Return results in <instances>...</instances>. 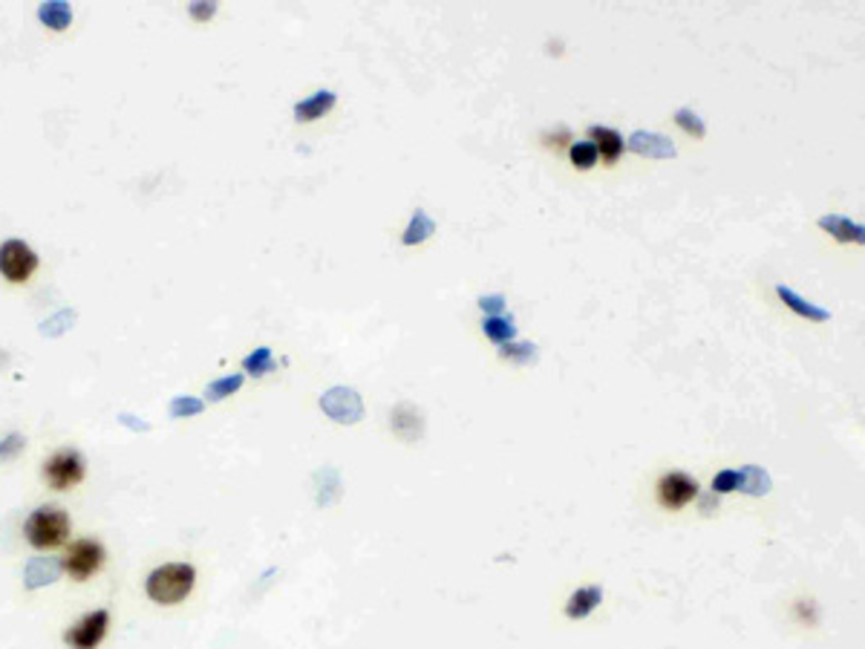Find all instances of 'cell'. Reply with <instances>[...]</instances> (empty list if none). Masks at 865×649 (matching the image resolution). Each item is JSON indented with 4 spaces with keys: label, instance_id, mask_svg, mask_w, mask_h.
<instances>
[{
    "label": "cell",
    "instance_id": "obj_1",
    "mask_svg": "<svg viewBox=\"0 0 865 649\" xmlns=\"http://www.w3.org/2000/svg\"><path fill=\"white\" fill-rule=\"evenodd\" d=\"M194 586H197V568L191 563H165L148 575L145 592L153 604L177 606L194 592Z\"/></svg>",
    "mask_w": 865,
    "mask_h": 649
},
{
    "label": "cell",
    "instance_id": "obj_2",
    "mask_svg": "<svg viewBox=\"0 0 865 649\" xmlns=\"http://www.w3.org/2000/svg\"><path fill=\"white\" fill-rule=\"evenodd\" d=\"M72 519L61 505H41L24 522V537L26 543L38 551H53L61 548L70 540Z\"/></svg>",
    "mask_w": 865,
    "mask_h": 649
},
{
    "label": "cell",
    "instance_id": "obj_3",
    "mask_svg": "<svg viewBox=\"0 0 865 649\" xmlns=\"http://www.w3.org/2000/svg\"><path fill=\"white\" fill-rule=\"evenodd\" d=\"M104 560H107V548L99 540H92V537H84V540H72L67 546L64 557H61V572L75 583H84L92 575L101 572Z\"/></svg>",
    "mask_w": 865,
    "mask_h": 649
},
{
    "label": "cell",
    "instance_id": "obj_4",
    "mask_svg": "<svg viewBox=\"0 0 865 649\" xmlns=\"http://www.w3.org/2000/svg\"><path fill=\"white\" fill-rule=\"evenodd\" d=\"M87 477V462L75 448H61L43 462V482L53 490H72Z\"/></svg>",
    "mask_w": 865,
    "mask_h": 649
},
{
    "label": "cell",
    "instance_id": "obj_5",
    "mask_svg": "<svg viewBox=\"0 0 865 649\" xmlns=\"http://www.w3.org/2000/svg\"><path fill=\"white\" fill-rule=\"evenodd\" d=\"M38 255L33 246H26L24 240H6L0 246V275H4L9 283H29L33 275L38 272Z\"/></svg>",
    "mask_w": 865,
    "mask_h": 649
},
{
    "label": "cell",
    "instance_id": "obj_6",
    "mask_svg": "<svg viewBox=\"0 0 865 649\" xmlns=\"http://www.w3.org/2000/svg\"><path fill=\"white\" fill-rule=\"evenodd\" d=\"M110 629V612L107 609H92L84 617L64 632V641L70 649H99V644L104 641Z\"/></svg>",
    "mask_w": 865,
    "mask_h": 649
},
{
    "label": "cell",
    "instance_id": "obj_7",
    "mask_svg": "<svg viewBox=\"0 0 865 649\" xmlns=\"http://www.w3.org/2000/svg\"><path fill=\"white\" fill-rule=\"evenodd\" d=\"M696 497H698V482L684 470H669L658 482V499L669 511L684 509V505H689Z\"/></svg>",
    "mask_w": 865,
    "mask_h": 649
},
{
    "label": "cell",
    "instance_id": "obj_8",
    "mask_svg": "<svg viewBox=\"0 0 865 649\" xmlns=\"http://www.w3.org/2000/svg\"><path fill=\"white\" fill-rule=\"evenodd\" d=\"M321 407L329 419H335L341 424H355L360 416H364V404H360V395L350 387H332L321 395Z\"/></svg>",
    "mask_w": 865,
    "mask_h": 649
},
{
    "label": "cell",
    "instance_id": "obj_9",
    "mask_svg": "<svg viewBox=\"0 0 865 649\" xmlns=\"http://www.w3.org/2000/svg\"><path fill=\"white\" fill-rule=\"evenodd\" d=\"M626 148L640 153V156H649V160H675V156H678L672 139L660 136V133H649V131H635L632 136H629Z\"/></svg>",
    "mask_w": 865,
    "mask_h": 649
},
{
    "label": "cell",
    "instance_id": "obj_10",
    "mask_svg": "<svg viewBox=\"0 0 865 649\" xmlns=\"http://www.w3.org/2000/svg\"><path fill=\"white\" fill-rule=\"evenodd\" d=\"M820 228L828 231L833 240H840V243H857V246L865 243V228H862L860 223H854V219L842 217V214H825V217H820Z\"/></svg>",
    "mask_w": 865,
    "mask_h": 649
},
{
    "label": "cell",
    "instance_id": "obj_11",
    "mask_svg": "<svg viewBox=\"0 0 865 649\" xmlns=\"http://www.w3.org/2000/svg\"><path fill=\"white\" fill-rule=\"evenodd\" d=\"M332 107H335V92H332V90H318L314 96H309V99H303V102L294 104V119H297V121L323 119Z\"/></svg>",
    "mask_w": 865,
    "mask_h": 649
},
{
    "label": "cell",
    "instance_id": "obj_12",
    "mask_svg": "<svg viewBox=\"0 0 865 649\" xmlns=\"http://www.w3.org/2000/svg\"><path fill=\"white\" fill-rule=\"evenodd\" d=\"M392 431H396L404 441H416L424 431L421 413L413 404H399L392 410Z\"/></svg>",
    "mask_w": 865,
    "mask_h": 649
},
{
    "label": "cell",
    "instance_id": "obj_13",
    "mask_svg": "<svg viewBox=\"0 0 865 649\" xmlns=\"http://www.w3.org/2000/svg\"><path fill=\"white\" fill-rule=\"evenodd\" d=\"M603 600V589L601 586H586V589H577L569 604H565V615L572 617V621H580V617H589L597 606H601Z\"/></svg>",
    "mask_w": 865,
    "mask_h": 649
},
{
    "label": "cell",
    "instance_id": "obj_14",
    "mask_svg": "<svg viewBox=\"0 0 865 649\" xmlns=\"http://www.w3.org/2000/svg\"><path fill=\"white\" fill-rule=\"evenodd\" d=\"M61 575V560L53 557H33L26 563V589H41V586L55 583Z\"/></svg>",
    "mask_w": 865,
    "mask_h": 649
},
{
    "label": "cell",
    "instance_id": "obj_15",
    "mask_svg": "<svg viewBox=\"0 0 865 649\" xmlns=\"http://www.w3.org/2000/svg\"><path fill=\"white\" fill-rule=\"evenodd\" d=\"M589 141L597 148V153L603 156L606 162H615L618 156L623 153V136L611 128H601V124H594L589 128Z\"/></svg>",
    "mask_w": 865,
    "mask_h": 649
},
{
    "label": "cell",
    "instance_id": "obj_16",
    "mask_svg": "<svg viewBox=\"0 0 865 649\" xmlns=\"http://www.w3.org/2000/svg\"><path fill=\"white\" fill-rule=\"evenodd\" d=\"M38 21L53 29V33H64V29L72 26V6L64 4V0H50V4L38 6Z\"/></svg>",
    "mask_w": 865,
    "mask_h": 649
},
{
    "label": "cell",
    "instance_id": "obj_17",
    "mask_svg": "<svg viewBox=\"0 0 865 649\" xmlns=\"http://www.w3.org/2000/svg\"><path fill=\"white\" fill-rule=\"evenodd\" d=\"M776 295L782 297L784 306L793 309L796 315H802V318H808V321H828V318H831L828 309H822L820 304H811V300H805V297L796 295V292L788 289V286H776Z\"/></svg>",
    "mask_w": 865,
    "mask_h": 649
},
{
    "label": "cell",
    "instance_id": "obj_18",
    "mask_svg": "<svg viewBox=\"0 0 865 649\" xmlns=\"http://www.w3.org/2000/svg\"><path fill=\"white\" fill-rule=\"evenodd\" d=\"M770 488H774V482H770L767 470H762L756 465H747V468L738 470V490H745V494L764 497V494H770Z\"/></svg>",
    "mask_w": 865,
    "mask_h": 649
},
{
    "label": "cell",
    "instance_id": "obj_19",
    "mask_svg": "<svg viewBox=\"0 0 865 649\" xmlns=\"http://www.w3.org/2000/svg\"><path fill=\"white\" fill-rule=\"evenodd\" d=\"M430 234H436V223H433V219L424 214L421 208H416V214H413V219H410V226H407V231L401 234V243H404V246H418V243L428 240Z\"/></svg>",
    "mask_w": 865,
    "mask_h": 649
},
{
    "label": "cell",
    "instance_id": "obj_20",
    "mask_svg": "<svg viewBox=\"0 0 865 649\" xmlns=\"http://www.w3.org/2000/svg\"><path fill=\"white\" fill-rule=\"evenodd\" d=\"M482 329L494 344H511L514 335H516V326H514L511 315H508V318H505V315H491V318H485Z\"/></svg>",
    "mask_w": 865,
    "mask_h": 649
},
{
    "label": "cell",
    "instance_id": "obj_21",
    "mask_svg": "<svg viewBox=\"0 0 865 649\" xmlns=\"http://www.w3.org/2000/svg\"><path fill=\"white\" fill-rule=\"evenodd\" d=\"M243 382H245V378H243L240 373L219 378V382H211L208 390H206V399H208V402H223V399H228V395L237 392V390L243 387Z\"/></svg>",
    "mask_w": 865,
    "mask_h": 649
},
{
    "label": "cell",
    "instance_id": "obj_22",
    "mask_svg": "<svg viewBox=\"0 0 865 649\" xmlns=\"http://www.w3.org/2000/svg\"><path fill=\"white\" fill-rule=\"evenodd\" d=\"M243 370H245L248 375H255V378H263L265 373H272V370H274V358H272L269 346H260V350L251 353V355L243 361Z\"/></svg>",
    "mask_w": 865,
    "mask_h": 649
},
{
    "label": "cell",
    "instance_id": "obj_23",
    "mask_svg": "<svg viewBox=\"0 0 865 649\" xmlns=\"http://www.w3.org/2000/svg\"><path fill=\"white\" fill-rule=\"evenodd\" d=\"M569 156H572V165H574V168L589 170V168L597 165V156H601V153H597V148L586 139V141H574V145L569 148Z\"/></svg>",
    "mask_w": 865,
    "mask_h": 649
},
{
    "label": "cell",
    "instance_id": "obj_24",
    "mask_svg": "<svg viewBox=\"0 0 865 649\" xmlns=\"http://www.w3.org/2000/svg\"><path fill=\"white\" fill-rule=\"evenodd\" d=\"M675 121H678V128H681V131H687L689 136H696V139H704V136H706L704 121H701V116H698L692 107H681V110H675Z\"/></svg>",
    "mask_w": 865,
    "mask_h": 649
},
{
    "label": "cell",
    "instance_id": "obj_25",
    "mask_svg": "<svg viewBox=\"0 0 865 649\" xmlns=\"http://www.w3.org/2000/svg\"><path fill=\"white\" fill-rule=\"evenodd\" d=\"M499 355L505 361H514V363H533L537 361V346L533 344H502Z\"/></svg>",
    "mask_w": 865,
    "mask_h": 649
},
{
    "label": "cell",
    "instance_id": "obj_26",
    "mask_svg": "<svg viewBox=\"0 0 865 649\" xmlns=\"http://www.w3.org/2000/svg\"><path fill=\"white\" fill-rule=\"evenodd\" d=\"M202 410H206V402L191 399V395H177V399L170 402V419H191V416H199Z\"/></svg>",
    "mask_w": 865,
    "mask_h": 649
},
{
    "label": "cell",
    "instance_id": "obj_27",
    "mask_svg": "<svg viewBox=\"0 0 865 649\" xmlns=\"http://www.w3.org/2000/svg\"><path fill=\"white\" fill-rule=\"evenodd\" d=\"M24 448H26V439L21 433H9L4 441H0V462H12Z\"/></svg>",
    "mask_w": 865,
    "mask_h": 649
},
{
    "label": "cell",
    "instance_id": "obj_28",
    "mask_svg": "<svg viewBox=\"0 0 865 649\" xmlns=\"http://www.w3.org/2000/svg\"><path fill=\"white\" fill-rule=\"evenodd\" d=\"M738 490V470H721L713 479V494H730Z\"/></svg>",
    "mask_w": 865,
    "mask_h": 649
},
{
    "label": "cell",
    "instance_id": "obj_29",
    "mask_svg": "<svg viewBox=\"0 0 865 649\" xmlns=\"http://www.w3.org/2000/svg\"><path fill=\"white\" fill-rule=\"evenodd\" d=\"M479 306H482V312H487V318H491V315H499L502 309H505V297L485 295V297H479Z\"/></svg>",
    "mask_w": 865,
    "mask_h": 649
},
{
    "label": "cell",
    "instance_id": "obj_30",
    "mask_svg": "<svg viewBox=\"0 0 865 649\" xmlns=\"http://www.w3.org/2000/svg\"><path fill=\"white\" fill-rule=\"evenodd\" d=\"M187 12H191L194 21H211L216 15V4H191V6H187Z\"/></svg>",
    "mask_w": 865,
    "mask_h": 649
}]
</instances>
